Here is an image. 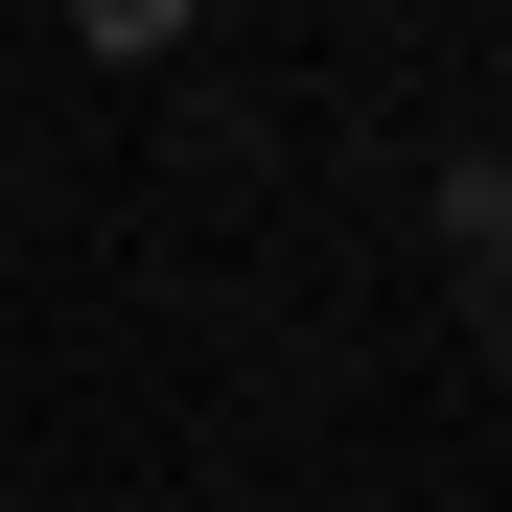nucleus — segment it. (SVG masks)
Here are the masks:
<instances>
[{
	"mask_svg": "<svg viewBox=\"0 0 512 512\" xmlns=\"http://www.w3.org/2000/svg\"><path fill=\"white\" fill-rule=\"evenodd\" d=\"M443 256H466V303L512 326V163H443Z\"/></svg>",
	"mask_w": 512,
	"mask_h": 512,
	"instance_id": "1",
	"label": "nucleus"
}]
</instances>
